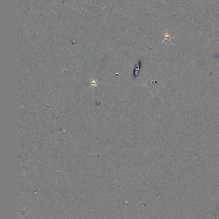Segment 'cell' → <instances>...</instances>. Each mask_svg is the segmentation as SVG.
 Returning a JSON list of instances; mask_svg holds the SVG:
<instances>
[{
	"instance_id": "obj_1",
	"label": "cell",
	"mask_w": 219,
	"mask_h": 219,
	"mask_svg": "<svg viewBox=\"0 0 219 219\" xmlns=\"http://www.w3.org/2000/svg\"><path fill=\"white\" fill-rule=\"evenodd\" d=\"M142 61L138 60V63L136 64V66L134 68V70H133V77L134 78H136V77L138 76L139 71H140V69L142 68Z\"/></svg>"
},
{
	"instance_id": "obj_2",
	"label": "cell",
	"mask_w": 219,
	"mask_h": 219,
	"mask_svg": "<svg viewBox=\"0 0 219 219\" xmlns=\"http://www.w3.org/2000/svg\"><path fill=\"white\" fill-rule=\"evenodd\" d=\"M215 57H216V59H219V55H217Z\"/></svg>"
}]
</instances>
